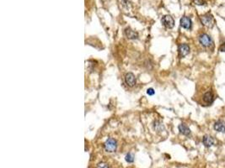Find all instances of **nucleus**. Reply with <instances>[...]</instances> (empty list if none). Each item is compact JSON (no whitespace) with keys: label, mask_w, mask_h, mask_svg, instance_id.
Here are the masks:
<instances>
[{"label":"nucleus","mask_w":225,"mask_h":168,"mask_svg":"<svg viewBox=\"0 0 225 168\" xmlns=\"http://www.w3.org/2000/svg\"><path fill=\"white\" fill-rule=\"evenodd\" d=\"M199 42L204 47H211V45H213V41L212 38L206 34H202L199 36Z\"/></svg>","instance_id":"nucleus-1"},{"label":"nucleus","mask_w":225,"mask_h":168,"mask_svg":"<svg viewBox=\"0 0 225 168\" xmlns=\"http://www.w3.org/2000/svg\"><path fill=\"white\" fill-rule=\"evenodd\" d=\"M104 147H105V150L107 151V152H114L115 150H116V147H117V143L116 141L112 139V138H110L108 139L106 143L104 144Z\"/></svg>","instance_id":"nucleus-2"},{"label":"nucleus","mask_w":225,"mask_h":168,"mask_svg":"<svg viewBox=\"0 0 225 168\" xmlns=\"http://www.w3.org/2000/svg\"><path fill=\"white\" fill-rule=\"evenodd\" d=\"M201 19V22L202 23L203 25L207 26V27H212L213 25V23H214V19L212 14H205V15H202L200 17Z\"/></svg>","instance_id":"nucleus-3"},{"label":"nucleus","mask_w":225,"mask_h":168,"mask_svg":"<svg viewBox=\"0 0 225 168\" xmlns=\"http://www.w3.org/2000/svg\"><path fill=\"white\" fill-rule=\"evenodd\" d=\"M178 53L181 58H183L190 53V46L187 44H181L178 47Z\"/></svg>","instance_id":"nucleus-4"},{"label":"nucleus","mask_w":225,"mask_h":168,"mask_svg":"<svg viewBox=\"0 0 225 168\" xmlns=\"http://www.w3.org/2000/svg\"><path fill=\"white\" fill-rule=\"evenodd\" d=\"M161 22H162L163 25H165L168 29H172L175 25V20L170 15L164 16L161 19Z\"/></svg>","instance_id":"nucleus-5"},{"label":"nucleus","mask_w":225,"mask_h":168,"mask_svg":"<svg viewBox=\"0 0 225 168\" xmlns=\"http://www.w3.org/2000/svg\"><path fill=\"white\" fill-rule=\"evenodd\" d=\"M214 98H214V94H213V93L212 91L206 92L204 94V95H203V98H202L204 103H206V104H212L213 103V101H214Z\"/></svg>","instance_id":"nucleus-6"},{"label":"nucleus","mask_w":225,"mask_h":168,"mask_svg":"<svg viewBox=\"0 0 225 168\" xmlns=\"http://www.w3.org/2000/svg\"><path fill=\"white\" fill-rule=\"evenodd\" d=\"M125 82L129 87H133L136 84V77L133 73L129 72L125 76Z\"/></svg>","instance_id":"nucleus-7"},{"label":"nucleus","mask_w":225,"mask_h":168,"mask_svg":"<svg viewBox=\"0 0 225 168\" xmlns=\"http://www.w3.org/2000/svg\"><path fill=\"white\" fill-rule=\"evenodd\" d=\"M191 25H192V22L189 17H182L181 19V26L182 28L190 30L191 28Z\"/></svg>","instance_id":"nucleus-8"},{"label":"nucleus","mask_w":225,"mask_h":168,"mask_svg":"<svg viewBox=\"0 0 225 168\" xmlns=\"http://www.w3.org/2000/svg\"><path fill=\"white\" fill-rule=\"evenodd\" d=\"M124 33H125L126 37L127 38V39H129V40H137V39L138 38V34H137L136 31L132 30L130 28H127V29L125 30V32H124Z\"/></svg>","instance_id":"nucleus-9"},{"label":"nucleus","mask_w":225,"mask_h":168,"mask_svg":"<svg viewBox=\"0 0 225 168\" xmlns=\"http://www.w3.org/2000/svg\"><path fill=\"white\" fill-rule=\"evenodd\" d=\"M213 128L218 132L224 133V132H225V122L223 120H218L217 122H215Z\"/></svg>","instance_id":"nucleus-10"},{"label":"nucleus","mask_w":225,"mask_h":168,"mask_svg":"<svg viewBox=\"0 0 225 168\" xmlns=\"http://www.w3.org/2000/svg\"><path fill=\"white\" fill-rule=\"evenodd\" d=\"M202 143H203V145L206 147L209 148V147H211V146H212L214 145V139L212 136H210V135H205V136H203Z\"/></svg>","instance_id":"nucleus-11"},{"label":"nucleus","mask_w":225,"mask_h":168,"mask_svg":"<svg viewBox=\"0 0 225 168\" xmlns=\"http://www.w3.org/2000/svg\"><path fill=\"white\" fill-rule=\"evenodd\" d=\"M178 129H179V131L181 132V134H184L186 136H189L190 134V130L189 129L187 125H185V124H181L179 125Z\"/></svg>","instance_id":"nucleus-12"},{"label":"nucleus","mask_w":225,"mask_h":168,"mask_svg":"<svg viewBox=\"0 0 225 168\" xmlns=\"http://www.w3.org/2000/svg\"><path fill=\"white\" fill-rule=\"evenodd\" d=\"M153 129L155 130V131H157V132H162V131L165 130V126H164V125H163L160 121L156 120V121H154V123H153Z\"/></svg>","instance_id":"nucleus-13"},{"label":"nucleus","mask_w":225,"mask_h":168,"mask_svg":"<svg viewBox=\"0 0 225 168\" xmlns=\"http://www.w3.org/2000/svg\"><path fill=\"white\" fill-rule=\"evenodd\" d=\"M126 161H127L128 163L133 162V161H134V157H133V155H132L131 153H128V154L126 155Z\"/></svg>","instance_id":"nucleus-14"},{"label":"nucleus","mask_w":225,"mask_h":168,"mask_svg":"<svg viewBox=\"0 0 225 168\" xmlns=\"http://www.w3.org/2000/svg\"><path fill=\"white\" fill-rule=\"evenodd\" d=\"M96 168H110V167L108 166V164H106V162H100Z\"/></svg>","instance_id":"nucleus-15"},{"label":"nucleus","mask_w":225,"mask_h":168,"mask_svg":"<svg viewBox=\"0 0 225 168\" xmlns=\"http://www.w3.org/2000/svg\"><path fill=\"white\" fill-rule=\"evenodd\" d=\"M193 1L196 5H204L206 3L205 0H193Z\"/></svg>","instance_id":"nucleus-16"},{"label":"nucleus","mask_w":225,"mask_h":168,"mask_svg":"<svg viewBox=\"0 0 225 168\" xmlns=\"http://www.w3.org/2000/svg\"><path fill=\"white\" fill-rule=\"evenodd\" d=\"M154 90L153 89V88H149L148 90H147V94H149V95H150V96H153V94H154Z\"/></svg>","instance_id":"nucleus-17"},{"label":"nucleus","mask_w":225,"mask_h":168,"mask_svg":"<svg viewBox=\"0 0 225 168\" xmlns=\"http://www.w3.org/2000/svg\"><path fill=\"white\" fill-rule=\"evenodd\" d=\"M219 51H222V52H225V44L221 45V46L219 47Z\"/></svg>","instance_id":"nucleus-18"}]
</instances>
